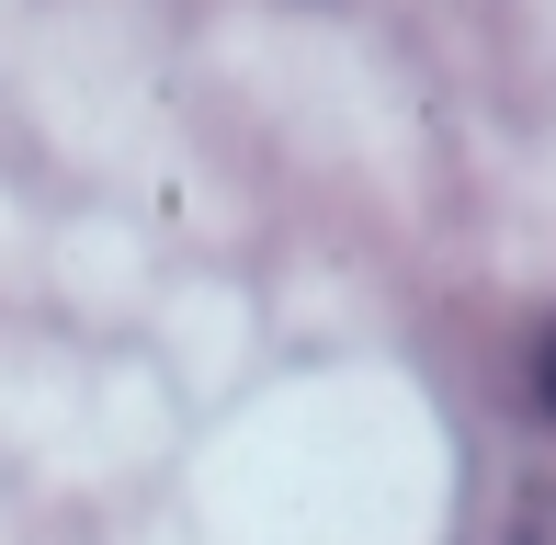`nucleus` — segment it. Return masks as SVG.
Masks as SVG:
<instances>
[{"label":"nucleus","mask_w":556,"mask_h":545,"mask_svg":"<svg viewBox=\"0 0 556 545\" xmlns=\"http://www.w3.org/2000/svg\"><path fill=\"white\" fill-rule=\"evenodd\" d=\"M534 398H545V420H556V330H545V353H534Z\"/></svg>","instance_id":"f257e3e1"}]
</instances>
